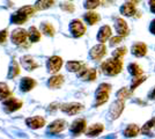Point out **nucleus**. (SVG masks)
<instances>
[{"label":"nucleus","instance_id":"f257e3e1","mask_svg":"<svg viewBox=\"0 0 155 139\" xmlns=\"http://www.w3.org/2000/svg\"><path fill=\"white\" fill-rule=\"evenodd\" d=\"M101 68H102L104 74L114 77V75H117V74L120 73L122 68H123V61L120 58H115L114 57V58L105 60L101 65Z\"/></svg>","mask_w":155,"mask_h":139},{"label":"nucleus","instance_id":"f03ea898","mask_svg":"<svg viewBox=\"0 0 155 139\" xmlns=\"http://www.w3.org/2000/svg\"><path fill=\"white\" fill-rule=\"evenodd\" d=\"M111 91V86L108 84H101L98 86V89L96 91V101H95V107L102 106L103 103H105L108 99H109V93Z\"/></svg>","mask_w":155,"mask_h":139},{"label":"nucleus","instance_id":"7ed1b4c3","mask_svg":"<svg viewBox=\"0 0 155 139\" xmlns=\"http://www.w3.org/2000/svg\"><path fill=\"white\" fill-rule=\"evenodd\" d=\"M22 101L16 98H14L13 95H9L7 99L4 100V108L7 113H14L16 110H19L22 107Z\"/></svg>","mask_w":155,"mask_h":139},{"label":"nucleus","instance_id":"20e7f679","mask_svg":"<svg viewBox=\"0 0 155 139\" xmlns=\"http://www.w3.org/2000/svg\"><path fill=\"white\" fill-rule=\"evenodd\" d=\"M77 73H78V77H79L80 79L84 80V81H94L97 77L96 70H94V68H88V67H86L84 65H82V67H81Z\"/></svg>","mask_w":155,"mask_h":139},{"label":"nucleus","instance_id":"39448f33","mask_svg":"<svg viewBox=\"0 0 155 139\" xmlns=\"http://www.w3.org/2000/svg\"><path fill=\"white\" fill-rule=\"evenodd\" d=\"M63 66V59L58 56H52L46 61V67L50 73H57Z\"/></svg>","mask_w":155,"mask_h":139},{"label":"nucleus","instance_id":"423d86ee","mask_svg":"<svg viewBox=\"0 0 155 139\" xmlns=\"http://www.w3.org/2000/svg\"><path fill=\"white\" fill-rule=\"evenodd\" d=\"M124 110V101L123 100H117L115 101L109 109V116L111 119H117Z\"/></svg>","mask_w":155,"mask_h":139},{"label":"nucleus","instance_id":"0eeeda50","mask_svg":"<svg viewBox=\"0 0 155 139\" xmlns=\"http://www.w3.org/2000/svg\"><path fill=\"white\" fill-rule=\"evenodd\" d=\"M27 37H28V33L26 30L22 29V28H18L12 33L11 40L15 45H21V44H25Z\"/></svg>","mask_w":155,"mask_h":139},{"label":"nucleus","instance_id":"6e6552de","mask_svg":"<svg viewBox=\"0 0 155 139\" xmlns=\"http://www.w3.org/2000/svg\"><path fill=\"white\" fill-rule=\"evenodd\" d=\"M60 110L67 115H77L84 110V106L80 103H77V102H72V103L63 104L60 107Z\"/></svg>","mask_w":155,"mask_h":139},{"label":"nucleus","instance_id":"1a4fd4ad","mask_svg":"<svg viewBox=\"0 0 155 139\" xmlns=\"http://www.w3.org/2000/svg\"><path fill=\"white\" fill-rule=\"evenodd\" d=\"M70 31L74 37H81L86 33V27L80 20H73L70 25Z\"/></svg>","mask_w":155,"mask_h":139},{"label":"nucleus","instance_id":"9d476101","mask_svg":"<svg viewBox=\"0 0 155 139\" xmlns=\"http://www.w3.org/2000/svg\"><path fill=\"white\" fill-rule=\"evenodd\" d=\"M105 53H107V48L103 43H101V44H97V45L91 48V51H89V56H91V59L100 60L103 58Z\"/></svg>","mask_w":155,"mask_h":139},{"label":"nucleus","instance_id":"9b49d317","mask_svg":"<svg viewBox=\"0 0 155 139\" xmlns=\"http://www.w3.org/2000/svg\"><path fill=\"white\" fill-rule=\"evenodd\" d=\"M86 126H87V123H86V121H84V118H78L72 123L70 130H71L72 134L78 136V134H80V133L84 132Z\"/></svg>","mask_w":155,"mask_h":139},{"label":"nucleus","instance_id":"f8f14e48","mask_svg":"<svg viewBox=\"0 0 155 139\" xmlns=\"http://www.w3.org/2000/svg\"><path fill=\"white\" fill-rule=\"evenodd\" d=\"M26 124L30 129L36 130V129H41L45 125V119L41 116H34V117H29L26 119Z\"/></svg>","mask_w":155,"mask_h":139},{"label":"nucleus","instance_id":"ddd939ff","mask_svg":"<svg viewBox=\"0 0 155 139\" xmlns=\"http://www.w3.org/2000/svg\"><path fill=\"white\" fill-rule=\"evenodd\" d=\"M66 127V122L64 119H57L54 122H52L51 124L48 127V132L52 133V134H57V133L61 132Z\"/></svg>","mask_w":155,"mask_h":139},{"label":"nucleus","instance_id":"4468645a","mask_svg":"<svg viewBox=\"0 0 155 139\" xmlns=\"http://www.w3.org/2000/svg\"><path fill=\"white\" fill-rule=\"evenodd\" d=\"M36 81L29 77H25L21 79V82H20V91L21 92H30L31 89H34L36 87Z\"/></svg>","mask_w":155,"mask_h":139},{"label":"nucleus","instance_id":"2eb2a0df","mask_svg":"<svg viewBox=\"0 0 155 139\" xmlns=\"http://www.w3.org/2000/svg\"><path fill=\"white\" fill-rule=\"evenodd\" d=\"M30 16L26 14L21 8H20L18 12H15V13L11 16V21H12V23H15V25H23V23H26L28 19H29Z\"/></svg>","mask_w":155,"mask_h":139},{"label":"nucleus","instance_id":"dca6fc26","mask_svg":"<svg viewBox=\"0 0 155 139\" xmlns=\"http://www.w3.org/2000/svg\"><path fill=\"white\" fill-rule=\"evenodd\" d=\"M21 65L25 67L27 71H34V70H36L38 67V64L29 55H26V56H23L21 58Z\"/></svg>","mask_w":155,"mask_h":139},{"label":"nucleus","instance_id":"f3484780","mask_svg":"<svg viewBox=\"0 0 155 139\" xmlns=\"http://www.w3.org/2000/svg\"><path fill=\"white\" fill-rule=\"evenodd\" d=\"M131 51L133 53V56H136V57H143L147 53V45L142 42H137L132 45Z\"/></svg>","mask_w":155,"mask_h":139},{"label":"nucleus","instance_id":"a211bd4d","mask_svg":"<svg viewBox=\"0 0 155 139\" xmlns=\"http://www.w3.org/2000/svg\"><path fill=\"white\" fill-rule=\"evenodd\" d=\"M115 29H116L117 34L119 36H127L129 34V27H127V23L126 21H124L123 19H117L116 22H115Z\"/></svg>","mask_w":155,"mask_h":139},{"label":"nucleus","instance_id":"6ab92c4d","mask_svg":"<svg viewBox=\"0 0 155 139\" xmlns=\"http://www.w3.org/2000/svg\"><path fill=\"white\" fill-rule=\"evenodd\" d=\"M110 36H111V28L109 26H102L97 34V41L101 43H104L108 41Z\"/></svg>","mask_w":155,"mask_h":139},{"label":"nucleus","instance_id":"aec40b11","mask_svg":"<svg viewBox=\"0 0 155 139\" xmlns=\"http://www.w3.org/2000/svg\"><path fill=\"white\" fill-rule=\"evenodd\" d=\"M120 14L124 15V16H133L134 14H136V6H134V4H132L131 1L129 2H125L123 6L120 7Z\"/></svg>","mask_w":155,"mask_h":139},{"label":"nucleus","instance_id":"412c9836","mask_svg":"<svg viewBox=\"0 0 155 139\" xmlns=\"http://www.w3.org/2000/svg\"><path fill=\"white\" fill-rule=\"evenodd\" d=\"M103 130H104V126L102 124H100V123L93 124V125H91L87 129L86 136L87 137H96V136H98V134H101V133L103 132Z\"/></svg>","mask_w":155,"mask_h":139},{"label":"nucleus","instance_id":"4be33fe9","mask_svg":"<svg viewBox=\"0 0 155 139\" xmlns=\"http://www.w3.org/2000/svg\"><path fill=\"white\" fill-rule=\"evenodd\" d=\"M64 84V77L63 75H53L48 80V86L51 89H57Z\"/></svg>","mask_w":155,"mask_h":139},{"label":"nucleus","instance_id":"5701e85b","mask_svg":"<svg viewBox=\"0 0 155 139\" xmlns=\"http://www.w3.org/2000/svg\"><path fill=\"white\" fill-rule=\"evenodd\" d=\"M140 131V129L138 127V125L136 124H130L125 130H124V136L127 137V138H133V137H137L138 133Z\"/></svg>","mask_w":155,"mask_h":139},{"label":"nucleus","instance_id":"b1692460","mask_svg":"<svg viewBox=\"0 0 155 139\" xmlns=\"http://www.w3.org/2000/svg\"><path fill=\"white\" fill-rule=\"evenodd\" d=\"M84 19L88 25L94 26L95 23H97L100 21V15L97 13H95V12H88V13H86L84 15Z\"/></svg>","mask_w":155,"mask_h":139},{"label":"nucleus","instance_id":"393cba45","mask_svg":"<svg viewBox=\"0 0 155 139\" xmlns=\"http://www.w3.org/2000/svg\"><path fill=\"white\" fill-rule=\"evenodd\" d=\"M28 37L31 43H36L41 40V33L38 31V29L36 27H30L29 31H28Z\"/></svg>","mask_w":155,"mask_h":139},{"label":"nucleus","instance_id":"a878e982","mask_svg":"<svg viewBox=\"0 0 155 139\" xmlns=\"http://www.w3.org/2000/svg\"><path fill=\"white\" fill-rule=\"evenodd\" d=\"M53 4H54V0H37L35 7L38 11H44L53 6Z\"/></svg>","mask_w":155,"mask_h":139},{"label":"nucleus","instance_id":"bb28decb","mask_svg":"<svg viewBox=\"0 0 155 139\" xmlns=\"http://www.w3.org/2000/svg\"><path fill=\"white\" fill-rule=\"evenodd\" d=\"M20 73V67L18 65L16 61H12L11 65H9V70H8V74H7V78L8 79H13L16 75H19Z\"/></svg>","mask_w":155,"mask_h":139},{"label":"nucleus","instance_id":"cd10ccee","mask_svg":"<svg viewBox=\"0 0 155 139\" xmlns=\"http://www.w3.org/2000/svg\"><path fill=\"white\" fill-rule=\"evenodd\" d=\"M82 63H80V61H77V60H71V61H68L67 64H66V68H67V71H70V72H78L81 67H82Z\"/></svg>","mask_w":155,"mask_h":139},{"label":"nucleus","instance_id":"c85d7f7f","mask_svg":"<svg viewBox=\"0 0 155 139\" xmlns=\"http://www.w3.org/2000/svg\"><path fill=\"white\" fill-rule=\"evenodd\" d=\"M146 79H147L146 75H141V74H140V75H136L134 79L132 80V82H131V91L133 92L137 87L140 86L143 81H146Z\"/></svg>","mask_w":155,"mask_h":139},{"label":"nucleus","instance_id":"c756f323","mask_svg":"<svg viewBox=\"0 0 155 139\" xmlns=\"http://www.w3.org/2000/svg\"><path fill=\"white\" fill-rule=\"evenodd\" d=\"M127 70H129L130 74H131V75H133V77L142 74L141 67L139 66L138 64H136V63H131V64L129 65V67H127Z\"/></svg>","mask_w":155,"mask_h":139},{"label":"nucleus","instance_id":"7c9ffc66","mask_svg":"<svg viewBox=\"0 0 155 139\" xmlns=\"http://www.w3.org/2000/svg\"><path fill=\"white\" fill-rule=\"evenodd\" d=\"M9 95H12V93L9 91L8 86L4 82H0V100L7 99Z\"/></svg>","mask_w":155,"mask_h":139},{"label":"nucleus","instance_id":"2f4dec72","mask_svg":"<svg viewBox=\"0 0 155 139\" xmlns=\"http://www.w3.org/2000/svg\"><path fill=\"white\" fill-rule=\"evenodd\" d=\"M154 126H155V118L149 119L148 122L142 126V129H141L142 134H148V136H150V134H152V133H150V130H152Z\"/></svg>","mask_w":155,"mask_h":139},{"label":"nucleus","instance_id":"473e14b6","mask_svg":"<svg viewBox=\"0 0 155 139\" xmlns=\"http://www.w3.org/2000/svg\"><path fill=\"white\" fill-rule=\"evenodd\" d=\"M41 28H42V33L45 34L46 36H53L54 35V28L49 22H44Z\"/></svg>","mask_w":155,"mask_h":139},{"label":"nucleus","instance_id":"72a5a7b5","mask_svg":"<svg viewBox=\"0 0 155 139\" xmlns=\"http://www.w3.org/2000/svg\"><path fill=\"white\" fill-rule=\"evenodd\" d=\"M131 93H132V91H129L127 88H122V89H119L118 92H117V98H118V100H123V101H125L126 99H129L130 96H131Z\"/></svg>","mask_w":155,"mask_h":139},{"label":"nucleus","instance_id":"f704fd0d","mask_svg":"<svg viewBox=\"0 0 155 139\" xmlns=\"http://www.w3.org/2000/svg\"><path fill=\"white\" fill-rule=\"evenodd\" d=\"M100 4H101L100 0H86L84 1V8H87V9H94V8L100 6Z\"/></svg>","mask_w":155,"mask_h":139},{"label":"nucleus","instance_id":"c9c22d12","mask_svg":"<svg viewBox=\"0 0 155 139\" xmlns=\"http://www.w3.org/2000/svg\"><path fill=\"white\" fill-rule=\"evenodd\" d=\"M127 51V49H126V46H123V48H118L116 49L114 52H112V57H115V58H123L124 56H125V53Z\"/></svg>","mask_w":155,"mask_h":139},{"label":"nucleus","instance_id":"e433bc0d","mask_svg":"<svg viewBox=\"0 0 155 139\" xmlns=\"http://www.w3.org/2000/svg\"><path fill=\"white\" fill-rule=\"evenodd\" d=\"M60 7H61V9L65 11V12L72 13V12L74 11V5H73V4H70V2H64V4L60 5Z\"/></svg>","mask_w":155,"mask_h":139},{"label":"nucleus","instance_id":"4c0bfd02","mask_svg":"<svg viewBox=\"0 0 155 139\" xmlns=\"http://www.w3.org/2000/svg\"><path fill=\"white\" fill-rule=\"evenodd\" d=\"M122 42V36H115V37H112L111 40H110V45L111 46H115V45H118L119 43Z\"/></svg>","mask_w":155,"mask_h":139},{"label":"nucleus","instance_id":"58836bf2","mask_svg":"<svg viewBox=\"0 0 155 139\" xmlns=\"http://www.w3.org/2000/svg\"><path fill=\"white\" fill-rule=\"evenodd\" d=\"M6 38H7V30H0V44H2V43H5L6 42Z\"/></svg>","mask_w":155,"mask_h":139},{"label":"nucleus","instance_id":"ea45409f","mask_svg":"<svg viewBox=\"0 0 155 139\" xmlns=\"http://www.w3.org/2000/svg\"><path fill=\"white\" fill-rule=\"evenodd\" d=\"M59 107V103H57V102H54V103H51L50 106H49V108H48V111H54V110H57Z\"/></svg>","mask_w":155,"mask_h":139},{"label":"nucleus","instance_id":"a19ab883","mask_svg":"<svg viewBox=\"0 0 155 139\" xmlns=\"http://www.w3.org/2000/svg\"><path fill=\"white\" fill-rule=\"evenodd\" d=\"M149 8L150 12L155 14V0H149Z\"/></svg>","mask_w":155,"mask_h":139},{"label":"nucleus","instance_id":"79ce46f5","mask_svg":"<svg viewBox=\"0 0 155 139\" xmlns=\"http://www.w3.org/2000/svg\"><path fill=\"white\" fill-rule=\"evenodd\" d=\"M149 31L155 35V20H153L150 22V26H149Z\"/></svg>","mask_w":155,"mask_h":139},{"label":"nucleus","instance_id":"37998d69","mask_svg":"<svg viewBox=\"0 0 155 139\" xmlns=\"http://www.w3.org/2000/svg\"><path fill=\"white\" fill-rule=\"evenodd\" d=\"M148 98L150 100H155V87L153 88V89H152V92L148 94Z\"/></svg>","mask_w":155,"mask_h":139},{"label":"nucleus","instance_id":"c03bdc74","mask_svg":"<svg viewBox=\"0 0 155 139\" xmlns=\"http://www.w3.org/2000/svg\"><path fill=\"white\" fill-rule=\"evenodd\" d=\"M139 1H140V0H131V2H132V4H134V5H137Z\"/></svg>","mask_w":155,"mask_h":139}]
</instances>
